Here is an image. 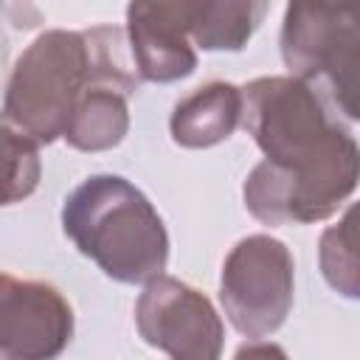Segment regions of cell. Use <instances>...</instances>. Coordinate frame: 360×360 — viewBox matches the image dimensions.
Wrapping results in <instances>:
<instances>
[{
    "mask_svg": "<svg viewBox=\"0 0 360 360\" xmlns=\"http://www.w3.org/2000/svg\"><path fill=\"white\" fill-rule=\"evenodd\" d=\"M295 264L284 242L253 233L225 256L219 301L236 332L245 338L273 335L292 309Z\"/></svg>",
    "mask_w": 360,
    "mask_h": 360,
    "instance_id": "obj_5",
    "label": "cell"
},
{
    "mask_svg": "<svg viewBox=\"0 0 360 360\" xmlns=\"http://www.w3.org/2000/svg\"><path fill=\"white\" fill-rule=\"evenodd\" d=\"M62 228L104 276L149 284L169 262V233L141 188L118 174H93L62 205Z\"/></svg>",
    "mask_w": 360,
    "mask_h": 360,
    "instance_id": "obj_3",
    "label": "cell"
},
{
    "mask_svg": "<svg viewBox=\"0 0 360 360\" xmlns=\"http://www.w3.org/2000/svg\"><path fill=\"white\" fill-rule=\"evenodd\" d=\"M127 37L138 79L166 84L186 79L197 68L186 3H129Z\"/></svg>",
    "mask_w": 360,
    "mask_h": 360,
    "instance_id": "obj_8",
    "label": "cell"
},
{
    "mask_svg": "<svg viewBox=\"0 0 360 360\" xmlns=\"http://www.w3.org/2000/svg\"><path fill=\"white\" fill-rule=\"evenodd\" d=\"M281 59L301 82L326 79L335 107L360 121V6H287Z\"/></svg>",
    "mask_w": 360,
    "mask_h": 360,
    "instance_id": "obj_4",
    "label": "cell"
},
{
    "mask_svg": "<svg viewBox=\"0 0 360 360\" xmlns=\"http://www.w3.org/2000/svg\"><path fill=\"white\" fill-rule=\"evenodd\" d=\"M73 338V309L45 281L0 278V349L6 360H56Z\"/></svg>",
    "mask_w": 360,
    "mask_h": 360,
    "instance_id": "obj_7",
    "label": "cell"
},
{
    "mask_svg": "<svg viewBox=\"0 0 360 360\" xmlns=\"http://www.w3.org/2000/svg\"><path fill=\"white\" fill-rule=\"evenodd\" d=\"M242 87L231 82H208L174 107L169 129L174 143L186 149H205L231 138L233 129L242 124Z\"/></svg>",
    "mask_w": 360,
    "mask_h": 360,
    "instance_id": "obj_10",
    "label": "cell"
},
{
    "mask_svg": "<svg viewBox=\"0 0 360 360\" xmlns=\"http://www.w3.org/2000/svg\"><path fill=\"white\" fill-rule=\"evenodd\" d=\"M3 143H6V194L3 202L11 205L28 197L39 183V155L37 141L17 132L14 127L3 124Z\"/></svg>",
    "mask_w": 360,
    "mask_h": 360,
    "instance_id": "obj_13",
    "label": "cell"
},
{
    "mask_svg": "<svg viewBox=\"0 0 360 360\" xmlns=\"http://www.w3.org/2000/svg\"><path fill=\"white\" fill-rule=\"evenodd\" d=\"M127 62V39L115 25L45 31L22 51L11 70L3 124L37 143H53L65 138L82 93L104 70Z\"/></svg>",
    "mask_w": 360,
    "mask_h": 360,
    "instance_id": "obj_2",
    "label": "cell"
},
{
    "mask_svg": "<svg viewBox=\"0 0 360 360\" xmlns=\"http://www.w3.org/2000/svg\"><path fill=\"white\" fill-rule=\"evenodd\" d=\"M138 90V76L127 65L104 70L76 101L65 141L82 152H104L124 141L129 129V96Z\"/></svg>",
    "mask_w": 360,
    "mask_h": 360,
    "instance_id": "obj_9",
    "label": "cell"
},
{
    "mask_svg": "<svg viewBox=\"0 0 360 360\" xmlns=\"http://www.w3.org/2000/svg\"><path fill=\"white\" fill-rule=\"evenodd\" d=\"M318 262L326 284L343 298L360 301V200L329 225L318 242Z\"/></svg>",
    "mask_w": 360,
    "mask_h": 360,
    "instance_id": "obj_12",
    "label": "cell"
},
{
    "mask_svg": "<svg viewBox=\"0 0 360 360\" xmlns=\"http://www.w3.org/2000/svg\"><path fill=\"white\" fill-rule=\"evenodd\" d=\"M141 338L172 360H219L225 329L211 301L174 276L152 278L135 301Z\"/></svg>",
    "mask_w": 360,
    "mask_h": 360,
    "instance_id": "obj_6",
    "label": "cell"
},
{
    "mask_svg": "<svg viewBox=\"0 0 360 360\" xmlns=\"http://www.w3.org/2000/svg\"><path fill=\"white\" fill-rule=\"evenodd\" d=\"M267 14V3H186V22L191 39L202 51H242L259 22Z\"/></svg>",
    "mask_w": 360,
    "mask_h": 360,
    "instance_id": "obj_11",
    "label": "cell"
},
{
    "mask_svg": "<svg viewBox=\"0 0 360 360\" xmlns=\"http://www.w3.org/2000/svg\"><path fill=\"white\" fill-rule=\"evenodd\" d=\"M233 360H290V357H287V352H284L281 346L256 340V343L239 346L236 354H233Z\"/></svg>",
    "mask_w": 360,
    "mask_h": 360,
    "instance_id": "obj_14",
    "label": "cell"
},
{
    "mask_svg": "<svg viewBox=\"0 0 360 360\" xmlns=\"http://www.w3.org/2000/svg\"><path fill=\"white\" fill-rule=\"evenodd\" d=\"M242 127L264 160L242 186L245 208L264 225L332 217L360 183V146L309 82L262 76L242 87Z\"/></svg>",
    "mask_w": 360,
    "mask_h": 360,
    "instance_id": "obj_1",
    "label": "cell"
}]
</instances>
